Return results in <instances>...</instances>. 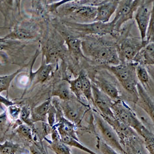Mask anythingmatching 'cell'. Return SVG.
Returning a JSON list of instances; mask_svg holds the SVG:
<instances>
[{
	"label": "cell",
	"mask_w": 154,
	"mask_h": 154,
	"mask_svg": "<svg viewBox=\"0 0 154 154\" xmlns=\"http://www.w3.org/2000/svg\"><path fill=\"white\" fill-rule=\"evenodd\" d=\"M106 36H83L81 37L82 51L87 61L94 66H113L120 63L115 39Z\"/></svg>",
	"instance_id": "6da1fadb"
},
{
	"label": "cell",
	"mask_w": 154,
	"mask_h": 154,
	"mask_svg": "<svg viewBox=\"0 0 154 154\" xmlns=\"http://www.w3.org/2000/svg\"><path fill=\"white\" fill-rule=\"evenodd\" d=\"M132 25V23L121 27L112 36L115 39L120 62H132L136 54L147 44L141 38L132 35L130 33Z\"/></svg>",
	"instance_id": "7a4b0ae2"
},
{
	"label": "cell",
	"mask_w": 154,
	"mask_h": 154,
	"mask_svg": "<svg viewBox=\"0 0 154 154\" xmlns=\"http://www.w3.org/2000/svg\"><path fill=\"white\" fill-rule=\"evenodd\" d=\"M136 64L133 62H120L119 64L113 66H95L104 68L111 72L115 75L117 82H119L124 89L132 97L135 103L138 99L137 83L138 81L136 74Z\"/></svg>",
	"instance_id": "3957f363"
},
{
	"label": "cell",
	"mask_w": 154,
	"mask_h": 154,
	"mask_svg": "<svg viewBox=\"0 0 154 154\" xmlns=\"http://www.w3.org/2000/svg\"><path fill=\"white\" fill-rule=\"evenodd\" d=\"M52 14L60 20L80 23H91L95 21L97 7L69 2L60 6Z\"/></svg>",
	"instance_id": "277c9868"
},
{
	"label": "cell",
	"mask_w": 154,
	"mask_h": 154,
	"mask_svg": "<svg viewBox=\"0 0 154 154\" xmlns=\"http://www.w3.org/2000/svg\"><path fill=\"white\" fill-rule=\"evenodd\" d=\"M70 31L79 37L83 36H112L115 32V22L103 23L95 21L91 23H80L65 20H60Z\"/></svg>",
	"instance_id": "5b68a950"
},
{
	"label": "cell",
	"mask_w": 154,
	"mask_h": 154,
	"mask_svg": "<svg viewBox=\"0 0 154 154\" xmlns=\"http://www.w3.org/2000/svg\"><path fill=\"white\" fill-rule=\"evenodd\" d=\"M45 25L32 18L29 20H22L11 27L10 32L3 38L19 41H39Z\"/></svg>",
	"instance_id": "8992f818"
},
{
	"label": "cell",
	"mask_w": 154,
	"mask_h": 154,
	"mask_svg": "<svg viewBox=\"0 0 154 154\" xmlns=\"http://www.w3.org/2000/svg\"><path fill=\"white\" fill-rule=\"evenodd\" d=\"M104 70L105 72H103L102 68L94 66L93 72L89 70L86 72L92 83L113 101L122 99L120 95L121 92L118 88L116 83L114 81V78L110 75L108 76L106 69H104Z\"/></svg>",
	"instance_id": "52a82bcc"
},
{
	"label": "cell",
	"mask_w": 154,
	"mask_h": 154,
	"mask_svg": "<svg viewBox=\"0 0 154 154\" xmlns=\"http://www.w3.org/2000/svg\"><path fill=\"white\" fill-rule=\"evenodd\" d=\"M111 110L115 119L131 127L138 135L140 134L145 126L138 119L134 110L122 99L113 101Z\"/></svg>",
	"instance_id": "ba28073f"
},
{
	"label": "cell",
	"mask_w": 154,
	"mask_h": 154,
	"mask_svg": "<svg viewBox=\"0 0 154 154\" xmlns=\"http://www.w3.org/2000/svg\"><path fill=\"white\" fill-rule=\"evenodd\" d=\"M93 115L95 127L99 130L100 138L118 153H125V150L120 144L119 136L112 127L103 118L96 109L93 110Z\"/></svg>",
	"instance_id": "9c48e42d"
},
{
	"label": "cell",
	"mask_w": 154,
	"mask_h": 154,
	"mask_svg": "<svg viewBox=\"0 0 154 154\" xmlns=\"http://www.w3.org/2000/svg\"><path fill=\"white\" fill-rule=\"evenodd\" d=\"M59 104L65 118L75 125L77 127H82L83 117L91 109L89 106L77 98L65 101L59 99Z\"/></svg>",
	"instance_id": "30bf717a"
},
{
	"label": "cell",
	"mask_w": 154,
	"mask_h": 154,
	"mask_svg": "<svg viewBox=\"0 0 154 154\" xmlns=\"http://www.w3.org/2000/svg\"><path fill=\"white\" fill-rule=\"evenodd\" d=\"M143 2L144 0H119L113 19L115 22L113 35L119 31L124 24L133 19L136 9Z\"/></svg>",
	"instance_id": "8fae6325"
},
{
	"label": "cell",
	"mask_w": 154,
	"mask_h": 154,
	"mask_svg": "<svg viewBox=\"0 0 154 154\" xmlns=\"http://www.w3.org/2000/svg\"><path fill=\"white\" fill-rule=\"evenodd\" d=\"M153 11V0H144V2L138 7L134 14L133 18H134L138 25L140 32V38L143 42H146V31Z\"/></svg>",
	"instance_id": "7c38bea8"
},
{
	"label": "cell",
	"mask_w": 154,
	"mask_h": 154,
	"mask_svg": "<svg viewBox=\"0 0 154 154\" xmlns=\"http://www.w3.org/2000/svg\"><path fill=\"white\" fill-rule=\"evenodd\" d=\"M92 95L93 99V105L100 114L109 117H115L111 110V106L114 101L105 93L101 91L93 83Z\"/></svg>",
	"instance_id": "4fadbf2b"
},
{
	"label": "cell",
	"mask_w": 154,
	"mask_h": 154,
	"mask_svg": "<svg viewBox=\"0 0 154 154\" xmlns=\"http://www.w3.org/2000/svg\"><path fill=\"white\" fill-rule=\"evenodd\" d=\"M137 91H138V99L136 104L140 108L142 109L148 114L153 122L154 120V104L153 98L150 96L148 92L143 88V87L138 82L137 83Z\"/></svg>",
	"instance_id": "5bb4252c"
},
{
	"label": "cell",
	"mask_w": 154,
	"mask_h": 154,
	"mask_svg": "<svg viewBox=\"0 0 154 154\" xmlns=\"http://www.w3.org/2000/svg\"><path fill=\"white\" fill-rule=\"evenodd\" d=\"M54 64L46 63L45 57L42 56L41 65L36 72H31L30 74V83L35 85L38 83H44L50 78L51 73L52 72Z\"/></svg>",
	"instance_id": "9a60e30c"
},
{
	"label": "cell",
	"mask_w": 154,
	"mask_h": 154,
	"mask_svg": "<svg viewBox=\"0 0 154 154\" xmlns=\"http://www.w3.org/2000/svg\"><path fill=\"white\" fill-rule=\"evenodd\" d=\"M122 148L125 153L135 154H148L144 141L141 136L138 134L133 136L126 139L121 143Z\"/></svg>",
	"instance_id": "2e32d148"
},
{
	"label": "cell",
	"mask_w": 154,
	"mask_h": 154,
	"mask_svg": "<svg viewBox=\"0 0 154 154\" xmlns=\"http://www.w3.org/2000/svg\"><path fill=\"white\" fill-rule=\"evenodd\" d=\"M119 0H109L97 6L95 21L103 23L109 22L110 18L115 13Z\"/></svg>",
	"instance_id": "e0dca14e"
},
{
	"label": "cell",
	"mask_w": 154,
	"mask_h": 154,
	"mask_svg": "<svg viewBox=\"0 0 154 154\" xmlns=\"http://www.w3.org/2000/svg\"><path fill=\"white\" fill-rule=\"evenodd\" d=\"M136 74L138 82L143 88L153 98V81L149 73L146 66L137 63L136 64Z\"/></svg>",
	"instance_id": "ac0fdd59"
},
{
	"label": "cell",
	"mask_w": 154,
	"mask_h": 154,
	"mask_svg": "<svg viewBox=\"0 0 154 154\" xmlns=\"http://www.w3.org/2000/svg\"><path fill=\"white\" fill-rule=\"evenodd\" d=\"M132 62L145 66H153L154 65V42L147 43L136 54Z\"/></svg>",
	"instance_id": "d6986e66"
},
{
	"label": "cell",
	"mask_w": 154,
	"mask_h": 154,
	"mask_svg": "<svg viewBox=\"0 0 154 154\" xmlns=\"http://www.w3.org/2000/svg\"><path fill=\"white\" fill-rule=\"evenodd\" d=\"M52 97H58L60 100L63 101L76 98L70 89L69 84L67 79H63L55 83L53 87Z\"/></svg>",
	"instance_id": "ffe728a7"
},
{
	"label": "cell",
	"mask_w": 154,
	"mask_h": 154,
	"mask_svg": "<svg viewBox=\"0 0 154 154\" xmlns=\"http://www.w3.org/2000/svg\"><path fill=\"white\" fill-rule=\"evenodd\" d=\"M15 132L23 142L31 145L32 143L42 142L31 127L24 123L20 124L15 128Z\"/></svg>",
	"instance_id": "44dd1931"
},
{
	"label": "cell",
	"mask_w": 154,
	"mask_h": 154,
	"mask_svg": "<svg viewBox=\"0 0 154 154\" xmlns=\"http://www.w3.org/2000/svg\"><path fill=\"white\" fill-rule=\"evenodd\" d=\"M15 4H16V7L18 8L20 13L17 0H0V11L4 17L5 26L11 28V25L13 23V9H14Z\"/></svg>",
	"instance_id": "7402d4cb"
},
{
	"label": "cell",
	"mask_w": 154,
	"mask_h": 154,
	"mask_svg": "<svg viewBox=\"0 0 154 154\" xmlns=\"http://www.w3.org/2000/svg\"><path fill=\"white\" fill-rule=\"evenodd\" d=\"M51 98L31 110V119L33 122H47V114L51 104Z\"/></svg>",
	"instance_id": "603a6c76"
},
{
	"label": "cell",
	"mask_w": 154,
	"mask_h": 154,
	"mask_svg": "<svg viewBox=\"0 0 154 154\" xmlns=\"http://www.w3.org/2000/svg\"><path fill=\"white\" fill-rule=\"evenodd\" d=\"M79 75L82 80V92L83 97L90 103H93L92 95V82L85 70H81Z\"/></svg>",
	"instance_id": "cb8c5ba5"
},
{
	"label": "cell",
	"mask_w": 154,
	"mask_h": 154,
	"mask_svg": "<svg viewBox=\"0 0 154 154\" xmlns=\"http://www.w3.org/2000/svg\"><path fill=\"white\" fill-rule=\"evenodd\" d=\"M26 152L25 147L19 143H14L9 140H6L3 143H0V154H16L25 153Z\"/></svg>",
	"instance_id": "d4e9b609"
},
{
	"label": "cell",
	"mask_w": 154,
	"mask_h": 154,
	"mask_svg": "<svg viewBox=\"0 0 154 154\" xmlns=\"http://www.w3.org/2000/svg\"><path fill=\"white\" fill-rule=\"evenodd\" d=\"M46 142L49 143L50 148L56 154H70L72 153L71 147L63 142L61 138L56 140H52L50 141L47 138H45Z\"/></svg>",
	"instance_id": "484cf974"
},
{
	"label": "cell",
	"mask_w": 154,
	"mask_h": 154,
	"mask_svg": "<svg viewBox=\"0 0 154 154\" xmlns=\"http://www.w3.org/2000/svg\"><path fill=\"white\" fill-rule=\"evenodd\" d=\"M21 109V107L15 103H13L7 107V109L5 110L9 122L11 124H16L17 125H19L20 124L23 123L19 119Z\"/></svg>",
	"instance_id": "4316f807"
},
{
	"label": "cell",
	"mask_w": 154,
	"mask_h": 154,
	"mask_svg": "<svg viewBox=\"0 0 154 154\" xmlns=\"http://www.w3.org/2000/svg\"><path fill=\"white\" fill-rule=\"evenodd\" d=\"M140 136L143 138L146 148L149 154H154V135L153 133L145 126Z\"/></svg>",
	"instance_id": "83f0119b"
},
{
	"label": "cell",
	"mask_w": 154,
	"mask_h": 154,
	"mask_svg": "<svg viewBox=\"0 0 154 154\" xmlns=\"http://www.w3.org/2000/svg\"><path fill=\"white\" fill-rule=\"evenodd\" d=\"M23 69H24V67L17 70L15 72L11 74L0 76V93L3 91H7V94L8 95L9 88L11 83L16 78L17 75L23 71Z\"/></svg>",
	"instance_id": "f1b7e54d"
},
{
	"label": "cell",
	"mask_w": 154,
	"mask_h": 154,
	"mask_svg": "<svg viewBox=\"0 0 154 154\" xmlns=\"http://www.w3.org/2000/svg\"><path fill=\"white\" fill-rule=\"evenodd\" d=\"M60 138H61L62 141L63 142H64L66 143L67 145H68L69 146L72 147H74V148H77L79 149L82 150V151H84L87 153H90V154H96L95 152L92 151L88 148H87L86 146H85L83 144L79 142V140H76L73 138H72V137L66 136V135H62L60 136Z\"/></svg>",
	"instance_id": "f546056e"
},
{
	"label": "cell",
	"mask_w": 154,
	"mask_h": 154,
	"mask_svg": "<svg viewBox=\"0 0 154 154\" xmlns=\"http://www.w3.org/2000/svg\"><path fill=\"white\" fill-rule=\"evenodd\" d=\"M19 119L25 125L31 127L32 130H35V124L33 122L31 119V110L28 105H24L21 107V112H20Z\"/></svg>",
	"instance_id": "4dcf8cb0"
},
{
	"label": "cell",
	"mask_w": 154,
	"mask_h": 154,
	"mask_svg": "<svg viewBox=\"0 0 154 154\" xmlns=\"http://www.w3.org/2000/svg\"><path fill=\"white\" fill-rule=\"evenodd\" d=\"M68 79V82L69 84V88L73 95L75 96V97L79 101H82V80L81 77L78 75V78L74 79Z\"/></svg>",
	"instance_id": "1f68e13d"
},
{
	"label": "cell",
	"mask_w": 154,
	"mask_h": 154,
	"mask_svg": "<svg viewBox=\"0 0 154 154\" xmlns=\"http://www.w3.org/2000/svg\"><path fill=\"white\" fill-rule=\"evenodd\" d=\"M97 148L99 150H101V153H115L117 154V153L115 149L112 148L111 147L109 146L107 143H106L103 140L100 138L99 136L97 137Z\"/></svg>",
	"instance_id": "d6a6232c"
},
{
	"label": "cell",
	"mask_w": 154,
	"mask_h": 154,
	"mask_svg": "<svg viewBox=\"0 0 154 154\" xmlns=\"http://www.w3.org/2000/svg\"><path fill=\"white\" fill-rule=\"evenodd\" d=\"M146 41L147 43L154 42V11L152 13L148 28H147Z\"/></svg>",
	"instance_id": "836d02e7"
},
{
	"label": "cell",
	"mask_w": 154,
	"mask_h": 154,
	"mask_svg": "<svg viewBox=\"0 0 154 154\" xmlns=\"http://www.w3.org/2000/svg\"><path fill=\"white\" fill-rule=\"evenodd\" d=\"M10 124H11L9 122V120L7 116L6 111L0 115V133L5 134L9 128Z\"/></svg>",
	"instance_id": "e575fe53"
},
{
	"label": "cell",
	"mask_w": 154,
	"mask_h": 154,
	"mask_svg": "<svg viewBox=\"0 0 154 154\" xmlns=\"http://www.w3.org/2000/svg\"><path fill=\"white\" fill-rule=\"evenodd\" d=\"M56 112L55 106L51 103L47 114V122L51 126H53L56 123Z\"/></svg>",
	"instance_id": "d590c367"
},
{
	"label": "cell",
	"mask_w": 154,
	"mask_h": 154,
	"mask_svg": "<svg viewBox=\"0 0 154 154\" xmlns=\"http://www.w3.org/2000/svg\"><path fill=\"white\" fill-rule=\"evenodd\" d=\"M0 103H3V105L8 107V106L11 105H12V104L15 103H13V101H10V100H9L8 98H5V97H2V95H0Z\"/></svg>",
	"instance_id": "8d00e7d4"
},
{
	"label": "cell",
	"mask_w": 154,
	"mask_h": 154,
	"mask_svg": "<svg viewBox=\"0 0 154 154\" xmlns=\"http://www.w3.org/2000/svg\"><path fill=\"white\" fill-rule=\"evenodd\" d=\"M60 1V0H47V4H51V3L58 2Z\"/></svg>",
	"instance_id": "74e56055"
},
{
	"label": "cell",
	"mask_w": 154,
	"mask_h": 154,
	"mask_svg": "<svg viewBox=\"0 0 154 154\" xmlns=\"http://www.w3.org/2000/svg\"><path fill=\"white\" fill-rule=\"evenodd\" d=\"M21 0H17V3H18V8L20 9V5H21Z\"/></svg>",
	"instance_id": "f35d334b"
},
{
	"label": "cell",
	"mask_w": 154,
	"mask_h": 154,
	"mask_svg": "<svg viewBox=\"0 0 154 154\" xmlns=\"http://www.w3.org/2000/svg\"><path fill=\"white\" fill-rule=\"evenodd\" d=\"M7 28L5 27V26H2H2H0V30H5V29H6Z\"/></svg>",
	"instance_id": "ab89813d"
},
{
	"label": "cell",
	"mask_w": 154,
	"mask_h": 154,
	"mask_svg": "<svg viewBox=\"0 0 154 154\" xmlns=\"http://www.w3.org/2000/svg\"><path fill=\"white\" fill-rule=\"evenodd\" d=\"M40 1H41V2H44V3H46V4H47V0H40Z\"/></svg>",
	"instance_id": "60d3db41"
}]
</instances>
